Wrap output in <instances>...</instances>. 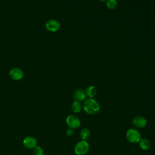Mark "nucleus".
<instances>
[{
  "mask_svg": "<svg viewBox=\"0 0 155 155\" xmlns=\"http://www.w3.org/2000/svg\"><path fill=\"white\" fill-rule=\"evenodd\" d=\"M82 108L89 114H96L101 110L99 104L93 98H88L84 101Z\"/></svg>",
  "mask_w": 155,
  "mask_h": 155,
  "instance_id": "1",
  "label": "nucleus"
},
{
  "mask_svg": "<svg viewBox=\"0 0 155 155\" xmlns=\"http://www.w3.org/2000/svg\"><path fill=\"white\" fill-rule=\"evenodd\" d=\"M90 149L89 143L86 140L79 141L74 147V153L76 155H85Z\"/></svg>",
  "mask_w": 155,
  "mask_h": 155,
  "instance_id": "2",
  "label": "nucleus"
},
{
  "mask_svg": "<svg viewBox=\"0 0 155 155\" xmlns=\"http://www.w3.org/2000/svg\"><path fill=\"white\" fill-rule=\"evenodd\" d=\"M126 137L128 142L132 143H136L141 139V134L140 132L134 128H130L126 133Z\"/></svg>",
  "mask_w": 155,
  "mask_h": 155,
  "instance_id": "3",
  "label": "nucleus"
},
{
  "mask_svg": "<svg viewBox=\"0 0 155 155\" xmlns=\"http://www.w3.org/2000/svg\"><path fill=\"white\" fill-rule=\"evenodd\" d=\"M66 123L69 128L72 129H76L80 126L81 120L77 116L74 114H70L67 117Z\"/></svg>",
  "mask_w": 155,
  "mask_h": 155,
  "instance_id": "4",
  "label": "nucleus"
},
{
  "mask_svg": "<svg viewBox=\"0 0 155 155\" xmlns=\"http://www.w3.org/2000/svg\"><path fill=\"white\" fill-rule=\"evenodd\" d=\"M147 119L141 116H136L133 119V125L137 128H142L145 127L147 125Z\"/></svg>",
  "mask_w": 155,
  "mask_h": 155,
  "instance_id": "5",
  "label": "nucleus"
},
{
  "mask_svg": "<svg viewBox=\"0 0 155 155\" xmlns=\"http://www.w3.org/2000/svg\"><path fill=\"white\" fill-rule=\"evenodd\" d=\"M45 27L48 31L55 32L59 29L60 24L55 19H50L46 22Z\"/></svg>",
  "mask_w": 155,
  "mask_h": 155,
  "instance_id": "6",
  "label": "nucleus"
},
{
  "mask_svg": "<svg viewBox=\"0 0 155 155\" xmlns=\"http://www.w3.org/2000/svg\"><path fill=\"white\" fill-rule=\"evenodd\" d=\"M23 145L28 149H33L37 145V140L32 136H27L23 140Z\"/></svg>",
  "mask_w": 155,
  "mask_h": 155,
  "instance_id": "7",
  "label": "nucleus"
},
{
  "mask_svg": "<svg viewBox=\"0 0 155 155\" xmlns=\"http://www.w3.org/2000/svg\"><path fill=\"white\" fill-rule=\"evenodd\" d=\"M73 97L74 101L78 102H82L86 99V94L84 90L82 89H77L76 90L73 94Z\"/></svg>",
  "mask_w": 155,
  "mask_h": 155,
  "instance_id": "8",
  "label": "nucleus"
},
{
  "mask_svg": "<svg viewBox=\"0 0 155 155\" xmlns=\"http://www.w3.org/2000/svg\"><path fill=\"white\" fill-rule=\"evenodd\" d=\"M10 77L15 80H20L24 76L23 71L18 68H13L10 71Z\"/></svg>",
  "mask_w": 155,
  "mask_h": 155,
  "instance_id": "9",
  "label": "nucleus"
},
{
  "mask_svg": "<svg viewBox=\"0 0 155 155\" xmlns=\"http://www.w3.org/2000/svg\"><path fill=\"white\" fill-rule=\"evenodd\" d=\"M85 92L86 96L88 98H93L96 95L97 90L96 87H94V86L90 85L86 88Z\"/></svg>",
  "mask_w": 155,
  "mask_h": 155,
  "instance_id": "10",
  "label": "nucleus"
},
{
  "mask_svg": "<svg viewBox=\"0 0 155 155\" xmlns=\"http://www.w3.org/2000/svg\"><path fill=\"white\" fill-rule=\"evenodd\" d=\"M138 143L140 148L142 150H148L150 147V142L146 138H141Z\"/></svg>",
  "mask_w": 155,
  "mask_h": 155,
  "instance_id": "11",
  "label": "nucleus"
},
{
  "mask_svg": "<svg viewBox=\"0 0 155 155\" xmlns=\"http://www.w3.org/2000/svg\"><path fill=\"white\" fill-rule=\"evenodd\" d=\"M82 105H81V102L78 101H74L71 105V110L75 113H78L81 112V111L82 110Z\"/></svg>",
  "mask_w": 155,
  "mask_h": 155,
  "instance_id": "12",
  "label": "nucleus"
},
{
  "mask_svg": "<svg viewBox=\"0 0 155 155\" xmlns=\"http://www.w3.org/2000/svg\"><path fill=\"white\" fill-rule=\"evenodd\" d=\"M90 131L88 128H83L80 133V136L83 140H88L90 137Z\"/></svg>",
  "mask_w": 155,
  "mask_h": 155,
  "instance_id": "13",
  "label": "nucleus"
},
{
  "mask_svg": "<svg viewBox=\"0 0 155 155\" xmlns=\"http://www.w3.org/2000/svg\"><path fill=\"white\" fill-rule=\"evenodd\" d=\"M106 5L108 8L114 10L117 7V2L116 0H107Z\"/></svg>",
  "mask_w": 155,
  "mask_h": 155,
  "instance_id": "14",
  "label": "nucleus"
},
{
  "mask_svg": "<svg viewBox=\"0 0 155 155\" xmlns=\"http://www.w3.org/2000/svg\"><path fill=\"white\" fill-rule=\"evenodd\" d=\"M33 153L35 155H44V150L39 146H36L33 148Z\"/></svg>",
  "mask_w": 155,
  "mask_h": 155,
  "instance_id": "15",
  "label": "nucleus"
},
{
  "mask_svg": "<svg viewBox=\"0 0 155 155\" xmlns=\"http://www.w3.org/2000/svg\"><path fill=\"white\" fill-rule=\"evenodd\" d=\"M73 134H74V130H73V129L69 128L67 130V136H71L73 135Z\"/></svg>",
  "mask_w": 155,
  "mask_h": 155,
  "instance_id": "16",
  "label": "nucleus"
},
{
  "mask_svg": "<svg viewBox=\"0 0 155 155\" xmlns=\"http://www.w3.org/2000/svg\"><path fill=\"white\" fill-rule=\"evenodd\" d=\"M101 2H105V1H107V0H99Z\"/></svg>",
  "mask_w": 155,
  "mask_h": 155,
  "instance_id": "17",
  "label": "nucleus"
}]
</instances>
